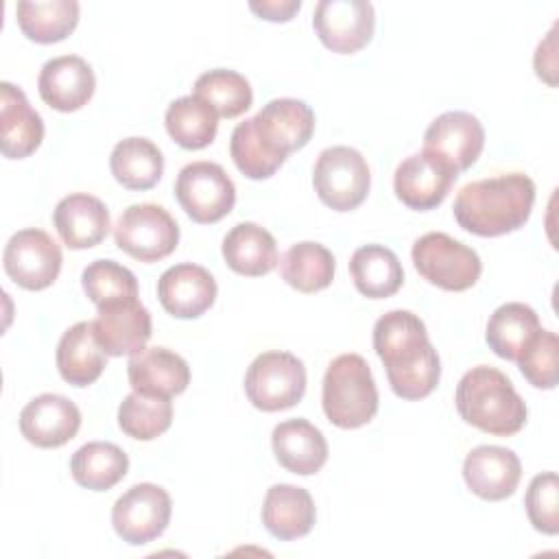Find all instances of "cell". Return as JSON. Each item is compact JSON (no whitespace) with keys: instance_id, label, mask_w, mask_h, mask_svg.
Returning <instances> with one entry per match:
<instances>
[{"instance_id":"cell-1","label":"cell","mask_w":559,"mask_h":559,"mask_svg":"<svg viewBox=\"0 0 559 559\" xmlns=\"http://www.w3.org/2000/svg\"><path fill=\"white\" fill-rule=\"evenodd\" d=\"M373 349L386 367L393 393L402 400L430 395L441 378L439 354L424 321L411 310H389L373 325Z\"/></svg>"},{"instance_id":"cell-2","label":"cell","mask_w":559,"mask_h":559,"mask_svg":"<svg viewBox=\"0 0 559 559\" xmlns=\"http://www.w3.org/2000/svg\"><path fill=\"white\" fill-rule=\"evenodd\" d=\"M533 203V179L524 173H509L465 183L454 199L452 212L465 231L493 238L524 227Z\"/></svg>"},{"instance_id":"cell-3","label":"cell","mask_w":559,"mask_h":559,"mask_svg":"<svg viewBox=\"0 0 559 559\" xmlns=\"http://www.w3.org/2000/svg\"><path fill=\"white\" fill-rule=\"evenodd\" d=\"M456 411L465 424L496 437H511L526 424V404L496 367H472L456 384Z\"/></svg>"},{"instance_id":"cell-4","label":"cell","mask_w":559,"mask_h":559,"mask_svg":"<svg viewBox=\"0 0 559 559\" xmlns=\"http://www.w3.org/2000/svg\"><path fill=\"white\" fill-rule=\"evenodd\" d=\"M321 404L325 417L345 430L360 428L376 417L378 389L360 354H341L328 365Z\"/></svg>"},{"instance_id":"cell-5","label":"cell","mask_w":559,"mask_h":559,"mask_svg":"<svg viewBox=\"0 0 559 559\" xmlns=\"http://www.w3.org/2000/svg\"><path fill=\"white\" fill-rule=\"evenodd\" d=\"M417 273L432 286L443 290L472 288L483 271L478 253L443 231H428L413 242L411 249Z\"/></svg>"},{"instance_id":"cell-6","label":"cell","mask_w":559,"mask_h":559,"mask_svg":"<svg viewBox=\"0 0 559 559\" xmlns=\"http://www.w3.org/2000/svg\"><path fill=\"white\" fill-rule=\"evenodd\" d=\"M312 183L317 197L328 207L336 212L356 210L369 194V164L352 146H330L317 157Z\"/></svg>"},{"instance_id":"cell-7","label":"cell","mask_w":559,"mask_h":559,"mask_svg":"<svg viewBox=\"0 0 559 559\" xmlns=\"http://www.w3.org/2000/svg\"><path fill=\"white\" fill-rule=\"evenodd\" d=\"M245 393L264 413L290 408L306 393V367L290 352H262L247 369Z\"/></svg>"},{"instance_id":"cell-8","label":"cell","mask_w":559,"mask_h":559,"mask_svg":"<svg viewBox=\"0 0 559 559\" xmlns=\"http://www.w3.org/2000/svg\"><path fill=\"white\" fill-rule=\"evenodd\" d=\"M114 240L127 255L140 262H157L177 249L179 225L166 207L135 203L118 216Z\"/></svg>"},{"instance_id":"cell-9","label":"cell","mask_w":559,"mask_h":559,"mask_svg":"<svg viewBox=\"0 0 559 559\" xmlns=\"http://www.w3.org/2000/svg\"><path fill=\"white\" fill-rule=\"evenodd\" d=\"M175 197L197 223L225 218L236 203V186L223 166L214 162L186 164L175 181Z\"/></svg>"},{"instance_id":"cell-10","label":"cell","mask_w":559,"mask_h":559,"mask_svg":"<svg viewBox=\"0 0 559 559\" xmlns=\"http://www.w3.org/2000/svg\"><path fill=\"white\" fill-rule=\"evenodd\" d=\"M170 511V496L164 487L138 483L114 502L111 524L122 542L142 546L157 539L166 531Z\"/></svg>"},{"instance_id":"cell-11","label":"cell","mask_w":559,"mask_h":559,"mask_svg":"<svg viewBox=\"0 0 559 559\" xmlns=\"http://www.w3.org/2000/svg\"><path fill=\"white\" fill-rule=\"evenodd\" d=\"M61 249L50 234L37 227L15 231L4 247L2 264L7 275L26 290L48 288L61 271Z\"/></svg>"},{"instance_id":"cell-12","label":"cell","mask_w":559,"mask_h":559,"mask_svg":"<svg viewBox=\"0 0 559 559\" xmlns=\"http://www.w3.org/2000/svg\"><path fill=\"white\" fill-rule=\"evenodd\" d=\"M312 26L321 44L332 52H356L373 37V4L367 0H319Z\"/></svg>"},{"instance_id":"cell-13","label":"cell","mask_w":559,"mask_h":559,"mask_svg":"<svg viewBox=\"0 0 559 559\" xmlns=\"http://www.w3.org/2000/svg\"><path fill=\"white\" fill-rule=\"evenodd\" d=\"M255 135L277 157L304 148L314 131V111L299 98H273L251 118Z\"/></svg>"},{"instance_id":"cell-14","label":"cell","mask_w":559,"mask_h":559,"mask_svg":"<svg viewBox=\"0 0 559 559\" xmlns=\"http://www.w3.org/2000/svg\"><path fill=\"white\" fill-rule=\"evenodd\" d=\"M483 146L485 129L474 114L443 111L428 124L421 151L432 153L459 175L480 157Z\"/></svg>"},{"instance_id":"cell-15","label":"cell","mask_w":559,"mask_h":559,"mask_svg":"<svg viewBox=\"0 0 559 559\" xmlns=\"http://www.w3.org/2000/svg\"><path fill=\"white\" fill-rule=\"evenodd\" d=\"M456 177L445 162L428 151H419L400 162L393 175V190L406 207L426 212L448 197Z\"/></svg>"},{"instance_id":"cell-16","label":"cell","mask_w":559,"mask_h":559,"mask_svg":"<svg viewBox=\"0 0 559 559\" xmlns=\"http://www.w3.org/2000/svg\"><path fill=\"white\" fill-rule=\"evenodd\" d=\"M92 330L107 356H133L151 338L153 321L144 304L133 297L98 306Z\"/></svg>"},{"instance_id":"cell-17","label":"cell","mask_w":559,"mask_h":559,"mask_svg":"<svg viewBox=\"0 0 559 559\" xmlns=\"http://www.w3.org/2000/svg\"><path fill=\"white\" fill-rule=\"evenodd\" d=\"M81 428V411L66 395L41 393L20 413L22 437L37 448H59Z\"/></svg>"},{"instance_id":"cell-18","label":"cell","mask_w":559,"mask_h":559,"mask_svg":"<svg viewBox=\"0 0 559 559\" xmlns=\"http://www.w3.org/2000/svg\"><path fill=\"white\" fill-rule=\"evenodd\" d=\"M37 90L48 107L70 114L87 105L96 90V76L83 57L61 55L41 66Z\"/></svg>"},{"instance_id":"cell-19","label":"cell","mask_w":559,"mask_h":559,"mask_svg":"<svg viewBox=\"0 0 559 559\" xmlns=\"http://www.w3.org/2000/svg\"><path fill=\"white\" fill-rule=\"evenodd\" d=\"M216 280L199 264L181 262L166 269L157 280L162 308L177 319H197L216 299Z\"/></svg>"},{"instance_id":"cell-20","label":"cell","mask_w":559,"mask_h":559,"mask_svg":"<svg viewBox=\"0 0 559 559\" xmlns=\"http://www.w3.org/2000/svg\"><path fill=\"white\" fill-rule=\"evenodd\" d=\"M463 478L472 493L483 500H504L513 496L522 478L518 454L502 445H478L463 461Z\"/></svg>"},{"instance_id":"cell-21","label":"cell","mask_w":559,"mask_h":559,"mask_svg":"<svg viewBox=\"0 0 559 559\" xmlns=\"http://www.w3.org/2000/svg\"><path fill=\"white\" fill-rule=\"evenodd\" d=\"M52 225L66 247L90 249L105 240L111 227V216L98 197L74 192L57 203Z\"/></svg>"},{"instance_id":"cell-22","label":"cell","mask_w":559,"mask_h":559,"mask_svg":"<svg viewBox=\"0 0 559 559\" xmlns=\"http://www.w3.org/2000/svg\"><path fill=\"white\" fill-rule=\"evenodd\" d=\"M127 376L135 393L155 397L179 395L190 384L188 362L166 347H144L135 352L127 362Z\"/></svg>"},{"instance_id":"cell-23","label":"cell","mask_w":559,"mask_h":559,"mask_svg":"<svg viewBox=\"0 0 559 559\" xmlns=\"http://www.w3.org/2000/svg\"><path fill=\"white\" fill-rule=\"evenodd\" d=\"M44 140V120L31 107L26 94L9 83H0V151L9 159L35 153Z\"/></svg>"},{"instance_id":"cell-24","label":"cell","mask_w":559,"mask_h":559,"mask_svg":"<svg viewBox=\"0 0 559 559\" xmlns=\"http://www.w3.org/2000/svg\"><path fill=\"white\" fill-rule=\"evenodd\" d=\"M273 454L280 465L293 474H317L328 461V441L308 419H286L273 428Z\"/></svg>"},{"instance_id":"cell-25","label":"cell","mask_w":559,"mask_h":559,"mask_svg":"<svg viewBox=\"0 0 559 559\" xmlns=\"http://www.w3.org/2000/svg\"><path fill=\"white\" fill-rule=\"evenodd\" d=\"M314 520L317 509L308 489L280 483L266 491L262 502V524L273 537L282 542L304 537L312 531Z\"/></svg>"},{"instance_id":"cell-26","label":"cell","mask_w":559,"mask_h":559,"mask_svg":"<svg viewBox=\"0 0 559 559\" xmlns=\"http://www.w3.org/2000/svg\"><path fill=\"white\" fill-rule=\"evenodd\" d=\"M107 354L98 345L92 321H79L63 332L57 345V369L72 386H87L100 378Z\"/></svg>"},{"instance_id":"cell-27","label":"cell","mask_w":559,"mask_h":559,"mask_svg":"<svg viewBox=\"0 0 559 559\" xmlns=\"http://www.w3.org/2000/svg\"><path fill=\"white\" fill-rule=\"evenodd\" d=\"M223 258L231 271L260 277L280 262L275 238L258 223H238L223 238Z\"/></svg>"},{"instance_id":"cell-28","label":"cell","mask_w":559,"mask_h":559,"mask_svg":"<svg viewBox=\"0 0 559 559\" xmlns=\"http://www.w3.org/2000/svg\"><path fill=\"white\" fill-rule=\"evenodd\" d=\"M349 273L356 290L369 299L391 297L404 284L402 264L384 245L358 247L349 260Z\"/></svg>"},{"instance_id":"cell-29","label":"cell","mask_w":559,"mask_h":559,"mask_svg":"<svg viewBox=\"0 0 559 559\" xmlns=\"http://www.w3.org/2000/svg\"><path fill=\"white\" fill-rule=\"evenodd\" d=\"M81 7L76 0H20L15 4L20 31L37 44L66 39L79 24Z\"/></svg>"},{"instance_id":"cell-30","label":"cell","mask_w":559,"mask_h":559,"mask_svg":"<svg viewBox=\"0 0 559 559\" xmlns=\"http://www.w3.org/2000/svg\"><path fill=\"white\" fill-rule=\"evenodd\" d=\"M109 168L114 179L127 190H148L164 173V157L157 144L146 138H124L120 140L111 155Z\"/></svg>"},{"instance_id":"cell-31","label":"cell","mask_w":559,"mask_h":559,"mask_svg":"<svg viewBox=\"0 0 559 559\" xmlns=\"http://www.w3.org/2000/svg\"><path fill=\"white\" fill-rule=\"evenodd\" d=\"M72 478L92 491H107L129 472V456L109 441H90L70 459Z\"/></svg>"},{"instance_id":"cell-32","label":"cell","mask_w":559,"mask_h":559,"mask_svg":"<svg viewBox=\"0 0 559 559\" xmlns=\"http://www.w3.org/2000/svg\"><path fill=\"white\" fill-rule=\"evenodd\" d=\"M334 255L321 242L304 240L288 247L280 258L282 280L299 293H317L334 280Z\"/></svg>"},{"instance_id":"cell-33","label":"cell","mask_w":559,"mask_h":559,"mask_svg":"<svg viewBox=\"0 0 559 559\" xmlns=\"http://www.w3.org/2000/svg\"><path fill=\"white\" fill-rule=\"evenodd\" d=\"M539 328V317L531 306L509 301L496 308L489 317L485 338L496 356L504 360H518Z\"/></svg>"},{"instance_id":"cell-34","label":"cell","mask_w":559,"mask_h":559,"mask_svg":"<svg viewBox=\"0 0 559 559\" xmlns=\"http://www.w3.org/2000/svg\"><path fill=\"white\" fill-rule=\"evenodd\" d=\"M164 124L168 135L188 151L205 148L218 131V114L199 96H181L166 109Z\"/></svg>"},{"instance_id":"cell-35","label":"cell","mask_w":559,"mask_h":559,"mask_svg":"<svg viewBox=\"0 0 559 559\" xmlns=\"http://www.w3.org/2000/svg\"><path fill=\"white\" fill-rule=\"evenodd\" d=\"M192 94L205 100L218 118H236L245 114L253 103V90L249 81L227 68H214L203 72L192 87Z\"/></svg>"},{"instance_id":"cell-36","label":"cell","mask_w":559,"mask_h":559,"mask_svg":"<svg viewBox=\"0 0 559 559\" xmlns=\"http://www.w3.org/2000/svg\"><path fill=\"white\" fill-rule=\"evenodd\" d=\"M173 424L170 397H155L144 393H129L118 406V426L124 435L151 441L166 432Z\"/></svg>"},{"instance_id":"cell-37","label":"cell","mask_w":559,"mask_h":559,"mask_svg":"<svg viewBox=\"0 0 559 559\" xmlns=\"http://www.w3.org/2000/svg\"><path fill=\"white\" fill-rule=\"evenodd\" d=\"M81 282H83L85 295L96 308L138 297L135 275L127 266L114 260H94L92 264L85 266Z\"/></svg>"},{"instance_id":"cell-38","label":"cell","mask_w":559,"mask_h":559,"mask_svg":"<svg viewBox=\"0 0 559 559\" xmlns=\"http://www.w3.org/2000/svg\"><path fill=\"white\" fill-rule=\"evenodd\" d=\"M229 155L236 168L249 179H269L286 162L273 155L255 135L251 118L236 124L229 140Z\"/></svg>"},{"instance_id":"cell-39","label":"cell","mask_w":559,"mask_h":559,"mask_svg":"<svg viewBox=\"0 0 559 559\" xmlns=\"http://www.w3.org/2000/svg\"><path fill=\"white\" fill-rule=\"evenodd\" d=\"M557 358H559V338L550 330H537L531 343L518 356L522 376L537 389L557 386Z\"/></svg>"},{"instance_id":"cell-40","label":"cell","mask_w":559,"mask_h":559,"mask_svg":"<svg viewBox=\"0 0 559 559\" xmlns=\"http://www.w3.org/2000/svg\"><path fill=\"white\" fill-rule=\"evenodd\" d=\"M526 515L535 531L546 535H557L559 531V480L555 472L537 474L524 498Z\"/></svg>"},{"instance_id":"cell-41","label":"cell","mask_w":559,"mask_h":559,"mask_svg":"<svg viewBox=\"0 0 559 559\" xmlns=\"http://www.w3.org/2000/svg\"><path fill=\"white\" fill-rule=\"evenodd\" d=\"M301 7V0H262L249 2V9L269 22H288Z\"/></svg>"}]
</instances>
